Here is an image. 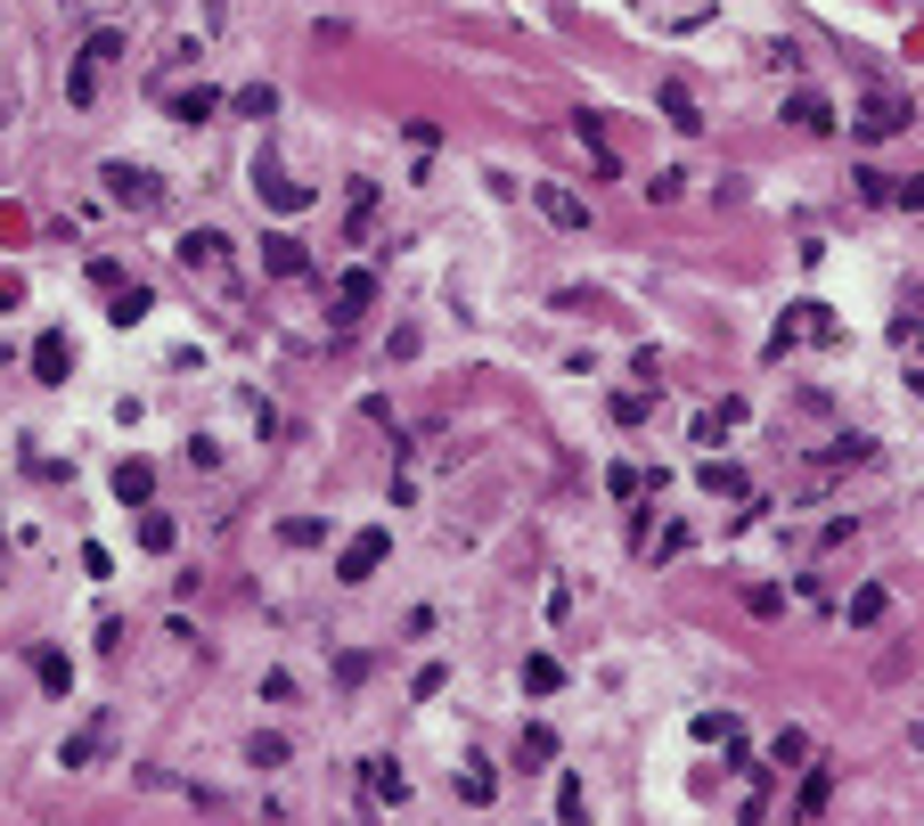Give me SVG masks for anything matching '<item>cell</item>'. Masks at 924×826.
<instances>
[{
	"instance_id": "cell-34",
	"label": "cell",
	"mask_w": 924,
	"mask_h": 826,
	"mask_svg": "<svg viewBox=\"0 0 924 826\" xmlns=\"http://www.w3.org/2000/svg\"><path fill=\"white\" fill-rule=\"evenodd\" d=\"M884 205H924V180H900V189H892Z\"/></svg>"
},
{
	"instance_id": "cell-8",
	"label": "cell",
	"mask_w": 924,
	"mask_h": 826,
	"mask_svg": "<svg viewBox=\"0 0 924 826\" xmlns=\"http://www.w3.org/2000/svg\"><path fill=\"white\" fill-rule=\"evenodd\" d=\"M255 189H262L270 205H279V213H303V205H311V189H303V180H287L270 156H255Z\"/></svg>"
},
{
	"instance_id": "cell-17",
	"label": "cell",
	"mask_w": 924,
	"mask_h": 826,
	"mask_svg": "<svg viewBox=\"0 0 924 826\" xmlns=\"http://www.w3.org/2000/svg\"><path fill=\"white\" fill-rule=\"evenodd\" d=\"M148 312H156V295H148V286H139V279H132V286H115V312H107L115 327H139Z\"/></svg>"
},
{
	"instance_id": "cell-12",
	"label": "cell",
	"mask_w": 924,
	"mask_h": 826,
	"mask_svg": "<svg viewBox=\"0 0 924 826\" xmlns=\"http://www.w3.org/2000/svg\"><path fill=\"white\" fill-rule=\"evenodd\" d=\"M66 368H74V344H66V336H41V344H33V377H41V385H66Z\"/></svg>"
},
{
	"instance_id": "cell-18",
	"label": "cell",
	"mask_w": 924,
	"mask_h": 826,
	"mask_svg": "<svg viewBox=\"0 0 924 826\" xmlns=\"http://www.w3.org/2000/svg\"><path fill=\"white\" fill-rule=\"evenodd\" d=\"M704 491H712V500H745V467H728V459H704Z\"/></svg>"
},
{
	"instance_id": "cell-5",
	"label": "cell",
	"mask_w": 924,
	"mask_h": 826,
	"mask_svg": "<svg viewBox=\"0 0 924 826\" xmlns=\"http://www.w3.org/2000/svg\"><path fill=\"white\" fill-rule=\"evenodd\" d=\"M98 180H107V197H115V205H132V213H156V205H164L156 172H139V164H107Z\"/></svg>"
},
{
	"instance_id": "cell-14",
	"label": "cell",
	"mask_w": 924,
	"mask_h": 826,
	"mask_svg": "<svg viewBox=\"0 0 924 826\" xmlns=\"http://www.w3.org/2000/svg\"><path fill=\"white\" fill-rule=\"evenodd\" d=\"M148 491H156V467H148V459H123V467H115V500H123V508H139Z\"/></svg>"
},
{
	"instance_id": "cell-29",
	"label": "cell",
	"mask_w": 924,
	"mask_h": 826,
	"mask_svg": "<svg viewBox=\"0 0 924 826\" xmlns=\"http://www.w3.org/2000/svg\"><path fill=\"white\" fill-rule=\"evenodd\" d=\"M139 548H156V556L173 548V515H139Z\"/></svg>"
},
{
	"instance_id": "cell-21",
	"label": "cell",
	"mask_w": 924,
	"mask_h": 826,
	"mask_svg": "<svg viewBox=\"0 0 924 826\" xmlns=\"http://www.w3.org/2000/svg\"><path fill=\"white\" fill-rule=\"evenodd\" d=\"M214 107H221V91H214V82H197V91H180V98H173V115H180V123H205Z\"/></svg>"
},
{
	"instance_id": "cell-24",
	"label": "cell",
	"mask_w": 924,
	"mask_h": 826,
	"mask_svg": "<svg viewBox=\"0 0 924 826\" xmlns=\"http://www.w3.org/2000/svg\"><path fill=\"white\" fill-rule=\"evenodd\" d=\"M458 794H467V802H475V811H482V802H491V794H499V777H491V761H467V777H458Z\"/></svg>"
},
{
	"instance_id": "cell-7",
	"label": "cell",
	"mask_w": 924,
	"mask_h": 826,
	"mask_svg": "<svg viewBox=\"0 0 924 826\" xmlns=\"http://www.w3.org/2000/svg\"><path fill=\"white\" fill-rule=\"evenodd\" d=\"M376 303V271H335V327H352Z\"/></svg>"
},
{
	"instance_id": "cell-9",
	"label": "cell",
	"mask_w": 924,
	"mask_h": 826,
	"mask_svg": "<svg viewBox=\"0 0 924 826\" xmlns=\"http://www.w3.org/2000/svg\"><path fill=\"white\" fill-rule=\"evenodd\" d=\"M802 336H834V320H827V303H793V320L769 336V353H793Z\"/></svg>"
},
{
	"instance_id": "cell-26",
	"label": "cell",
	"mask_w": 924,
	"mask_h": 826,
	"mask_svg": "<svg viewBox=\"0 0 924 826\" xmlns=\"http://www.w3.org/2000/svg\"><path fill=\"white\" fill-rule=\"evenodd\" d=\"M851 623H859V630L884 623V589H875V582H868V589H851Z\"/></svg>"
},
{
	"instance_id": "cell-20",
	"label": "cell",
	"mask_w": 924,
	"mask_h": 826,
	"mask_svg": "<svg viewBox=\"0 0 924 826\" xmlns=\"http://www.w3.org/2000/svg\"><path fill=\"white\" fill-rule=\"evenodd\" d=\"M33 671H41V688H50V696H66V688H74V663H66L58 647H41V655H33Z\"/></svg>"
},
{
	"instance_id": "cell-16",
	"label": "cell",
	"mask_w": 924,
	"mask_h": 826,
	"mask_svg": "<svg viewBox=\"0 0 924 826\" xmlns=\"http://www.w3.org/2000/svg\"><path fill=\"white\" fill-rule=\"evenodd\" d=\"M98 745H107V720H91L82 736H66V745H58V770H82V761H98Z\"/></svg>"
},
{
	"instance_id": "cell-23",
	"label": "cell",
	"mask_w": 924,
	"mask_h": 826,
	"mask_svg": "<svg viewBox=\"0 0 924 826\" xmlns=\"http://www.w3.org/2000/svg\"><path fill=\"white\" fill-rule=\"evenodd\" d=\"M523 688H532V696H557V688H564L557 655H532V663H523Z\"/></svg>"
},
{
	"instance_id": "cell-11",
	"label": "cell",
	"mask_w": 924,
	"mask_h": 826,
	"mask_svg": "<svg viewBox=\"0 0 924 826\" xmlns=\"http://www.w3.org/2000/svg\"><path fill=\"white\" fill-rule=\"evenodd\" d=\"M786 123H793V132H810V139H818V132H834V107H827L818 91H793V98H786Z\"/></svg>"
},
{
	"instance_id": "cell-3",
	"label": "cell",
	"mask_w": 924,
	"mask_h": 826,
	"mask_svg": "<svg viewBox=\"0 0 924 826\" xmlns=\"http://www.w3.org/2000/svg\"><path fill=\"white\" fill-rule=\"evenodd\" d=\"M385 556H393V532H385V524L352 532V541H344V556H335V582H368V573L385 565Z\"/></svg>"
},
{
	"instance_id": "cell-31",
	"label": "cell",
	"mask_w": 924,
	"mask_h": 826,
	"mask_svg": "<svg viewBox=\"0 0 924 826\" xmlns=\"http://www.w3.org/2000/svg\"><path fill=\"white\" fill-rule=\"evenodd\" d=\"M581 811H590V794H581V777H564V786H557V818H564V826H573Z\"/></svg>"
},
{
	"instance_id": "cell-36",
	"label": "cell",
	"mask_w": 924,
	"mask_h": 826,
	"mask_svg": "<svg viewBox=\"0 0 924 826\" xmlns=\"http://www.w3.org/2000/svg\"><path fill=\"white\" fill-rule=\"evenodd\" d=\"M916 753H924V720H916Z\"/></svg>"
},
{
	"instance_id": "cell-19",
	"label": "cell",
	"mask_w": 924,
	"mask_h": 826,
	"mask_svg": "<svg viewBox=\"0 0 924 826\" xmlns=\"http://www.w3.org/2000/svg\"><path fill=\"white\" fill-rule=\"evenodd\" d=\"M827 794H834V770H810L802 794H793V818H818V811H827Z\"/></svg>"
},
{
	"instance_id": "cell-33",
	"label": "cell",
	"mask_w": 924,
	"mask_h": 826,
	"mask_svg": "<svg viewBox=\"0 0 924 826\" xmlns=\"http://www.w3.org/2000/svg\"><path fill=\"white\" fill-rule=\"evenodd\" d=\"M9 303H25V279H17V271H0V312H9Z\"/></svg>"
},
{
	"instance_id": "cell-30",
	"label": "cell",
	"mask_w": 924,
	"mask_h": 826,
	"mask_svg": "<svg viewBox=\"0 0 924 826\" xmlns=\"http://www.w3.org/2000/svg\"><path fill=\"white\" fill-rule=\"evenodd\" d=\"M696 736H720V745H737L745 729H737V712H704V720H696Z\"/></svg>"
},
{
	"instance_id": "cell-4",
	"label": "cell",
	"mask_w": 924,
	"mask_h": 826,
	"mask_svg": "<svg viewBox=\"0 0 924 826\" xmlns=\"http://www.w3.org/2000/svg\"><path fill=\"white\" fill-rule=\"evenodd\" d=\"M851 132H859V139H892V132H909V98L868 91V98H859V115H851Z\"/></svg>"
},
{
	"instance_id": "cell-15",
	"label": "cell",
	"mask_w": 924,
	"mask_h": 826,
	"mask_svg": "<svg viewBox=\"0 0 924 826\" xmlns=\"http://www.w3.org/2000/svg\"><path fill=\"white\" fill-rule=\"evenodd\" d=\"M655 98H663V115L679 123V132H704V115H696V91H687V82H663Z\"/></svg>"
},
{
	"instance_id": "cell-2",
	"label": "cell",
	"mask_w": 924,
	"mask_h": 826,
	"mask_svg": "<svg viewBox=\"0 0 924 826\" xmlns=\"http://www.w3.org/2000/svg\"><path fill=\"white\" fill-rule=\"evenodd\" d=\"M180 271L229 295V286H238V254H229V238H221V230H188V238H180Z\"/></svg>"
},
{
	"instance_id": "cell-1",
	"label": "cell",
	"mask_w": 924,
	"mask_h": 826,
	"mask_svg": "<svg viewBox=\"0 0 924 826\" xmlns=\"http://www.w3.org/2000/svg\"><path fill=\"white\" fill-rule=\"evenodd\" d=\"M115 57H123V33H91L74 50V66H66V98H74V107H98V82H107Z\"/></svg>"
},
{
	"instance_id": "cell-6",
	"label": "cell",
	"mask_w": 924,
	"mask_h": 826,
	"mask_svg": "<svg viewBox=\"0 0 924 826\" xmlns=\"http://www.w3.org/2000/svg\"><path fill=\"white\" fill-rule=\"evenodd\" d=\"M532 205L557 221V230H590V197H573L564 180H540V189H532Z\"/></svg>"
},
{
	"instance_id": "cell-27",
	"label": "cell",
	"mask_w": 924,
	"mask_h": 826,
	"mask_svg": "<svg viewBox=\"0 0 924 826\" xmlns=\"http://www.w3.org/2000/svg\"><path fill=\"white\" fill-rule=\"evenodd\" d=\"M320 532H328L320 515H287V524H279V541H287V548H311V541H320Z\"/></svg>"
},
{
	"instance_id": "cell-13",
	"label": "cell",
	"mask_w": 924,
	"mask_h": 826,
	"mask_svg": "<svg viewBox=\"0 0 924 826\" xmlns=\"http://www.w3.org/2000/svg\"><path fill=\"white\" fill-rule=\"evenodd\" d=\"M262 271H270V279H303L311 262H303V245H295V238H262Z\"/></svg>"
},
{
	"instance_id": "cell-25",
	"label": "cell",
	"mask_w": 924,
	"mask_h": 826,
	"mask_svg": "<svg viewBox=\"0 0 924 826\" xmlns=\"http://www.w3.org/2000/svg\"><path fill=\"white\" fill-rule=\"evenodd\" d=\"M737 418H745V401H720V409H704V418H696V442H720V433L737 426Z\"/></svg>"
},
{
	"instance_id": "cell-28",
	"label": "cell",
	"mask_w": 924,
	"mask_h": 826,
	"mask_svg": "<svg viewBox=\"0 0 924 826\" xmlns=\"http://www.w3.org/2000/svg\"><path fill=\"white\" fill-rule=\"evenodd\" d=\"M238 115H255V123H262V115H279V91H270V82H255V91H238Z\"/></svg>"
},
{
	"instance_id": "cell-10",
	"label": "cell",
	"mask_w": 924,
	"mask_h": 826,
	"mask_svg": "<svg viewBox=\"0 0 924 826\" xmlns=\"http://www.w3.org/2000/svg\"><path fill=\"white\" fill-rule=\"evenodd\" d=\"M361 770H368V802H409V777H402V761H393V753L361 761Z\"/></svg>"
},
{
	"instance_id": "cell-35",
	"label": "cell",
	"mask_w": 924,
	"mask_h": 826,
	"mask_svg": "<svg viewBox=\"0 0 924 826\" xmlns=\"http://www.w3.org/2000/svg\"><path fill=\"white\" fill-rule=\"evenodd\" d=\"M909 385H916V401H924V368H909Z\"/></svg>"
},
{
	"instance_id": "cell-22",
	"label": "cell",
	"mask_w": 924,
	"mask_h": 826,
	"mask_svg": "<svg viewBox=\"0 0 924 826\" xmlns=\"http://www.w3.org/2000/svg\"><path fill=\"white\" fill-rule=\"evenodd\" d=\"M516 761H532V770H540V761H557V729H540V720H532V729L516 736Z\"/></svg>"
},
{
	"instance_id": "cell-32",
	"label": "cell",
	"mask_w": 924,
	"mask_h": 826,
	"mask_svg": "<svg viewBox=\"0 0 924 826\" xmlns=\"http://www.w3.org/2000/svg\"><path fill=\"white\" fill-rule=\"evenodd\" d=\"M246 761H255V770H279V761H287V736H255V745H246Z\"/></svg>"
}]
</instances>
